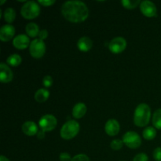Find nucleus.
I'll return each mask as SVG.
<instances>
[{"label":"nucleus","instance_id":"nucleus-22","mask_svg":"<svg viewBox=\"0 0 161 161\" xmlns=\"http://www.w3.org/2000/svg\"><path fill=\"white\" fill-rule=\"evenodd\" d=\"M153 124L156 128L161 130V108L156 110L153 116Z\"/></svg>","mask_w":161,"mask_h":161},{"label":"nucleus","instance_id":"nucleus-33","mask_svg":"<svg viewBox=\"0 0 161 161\" xmlns=\"http://www.w3.org/2000/svg\"><path fill=\"white\" fill-rule=\"evenodd\" d=\"M0 161H9V160H8L6 157H4V156H1V157H0Z\"/></svg>","mask_w":161,"mask_h":161},{"label":"nucleus","instance_id":"nucleus-17","mask_svg":"<svg viewBox=\"0 0 161 161\" xmlns=\"http://www.w3.org/2000/svg\"><path fill=\"white\" fill-rule=\"evenodd\" d=\"M49 96H50V92L48 90L45 89V88H41V89L38 90L35 94V99L37 102L42 103L49 98Z\"/></svg>","mask_w":161,"mask_h":161},{"label":"nucleus","instance_id":"nucleus-6","mask_svg":"<svg viewBox=\"0 0 161 161\" xmlns=\"http://www.w3.org/2000/svg\"><path fill=\"white\" fill-rule=\"evenodd\" d=\"M124 144L130 149H137L142 144V139L138 134L135 131H127L123 136Z\"/></svg>","mask_w":161,"mask_h":161},{"label":"nucleus","instance_id":"nucleus-27","mask_svg":"<svg viewBox=\"0 0 161 161\" xmlns=\"http://www.w3.org/2000/svg\"><path fill=\"white\" fill-rule=\"evenodd\" d=\"M149 158L146 153H138L134 158L133 161H148Z\"/></svg>","mask_w":161,"mask_h":161},{"label":"nucleus","instance_id":"nucleus-13","mask_svg":"<svg viewBox=\"0 0 161 161\" xmlns=\"http://www.w3.org/2000/svg\"><path fill=\"white\" fill-rule=\"evenodd\" d=\"M120 129L119 122L115 119H110L106 122L105 126V133L109 136H115L118 135Z\"/></svg>","mask_w":161,"mask_h":161},{"label":"nucleus","instance_id":"nucleus-11","mask_svg":"<svg viewBox=\"0 0 161 161\" xmlns=\"http://www.w3.org/2000/svg\"><path fill=\"white\" fill-rule=\"evenodd\" d=\"M15 28L11 25H3L0 29V39L3 42H8L14 38Z\"/></svg>","mask_w":161,"mask_h":161},{"label":"nucleus","instance_id":"nucleus-34","mask_svg":"<svg viewBox=\"0 0 161 161\" xmlns=\"http://www.w3.org/2000/svg\"><path fill=\"white\" fill-rule=\"evenodd\" d=\"M6 1H1V2H0V4L3 5V3H6Z\"/></svg>","mask_w":161,"mask_h":161},{"label":"nucleus","instance_id":"nucleus-14","mask_svg":"<svg viewBox=\"0 0 161 161\" xmlns=\"http://www.w3.org/2000/svg\"><path fill=\"white\" fill-rule=\"evenodd\" d=\"M22 130L24 134H25L28 136H33V135H37L38 131V126L33 121H27L22 125Z\"/></svg>","mask_w":161,"mask_h":161},{"label":"nucleus","instance_id":"nucleus-25","mask_svg":"<svg viewBox=\"0 0 161 161\" xmlns=\"http://www.w3.org/2000/svg\"><path fill=\"white\" fill-rule=\"evenodd\" d=\"M53 84V79L50 75H46L43 79H42V85L45 86L46 88H49L52 86Z\"/></svg>","mask_w":161,"mask_h":161},{"label":"nucleus","instance_id":"nucleus-24","mask_svg":"<svg viewBox=\"0 0 161 161\" xmlns=\"http://www.w3.org/2000/svg\"><path fill=\"white\" fill-rule=\"evenodd\" d=\"M124 145V144L123 140L114 139L111 142L110 146H111V148L113 149V150H119L120 149H122Z\"/></svg>","mask_w":161,"mask_h":161},{"label":"nucleus","instance_id":"nucleus-7","mask_svg":"<svg viewBox=\"0 0 161 161\" xmlns=\"http://www.w3.org/2000/svg\"><path fill=\"white\" fill-rule=\"evenodd\" d=\"M57 124H58V120L56 117L50 114L44 115L39 121V126L40 127L41 130H44L45 132L53 130L57 127Z\"/></svg>","mask_w":161,"mask_h":161},{"label":"nucleus","instance_id":"nucleus-9","mask_svg":"<svg viewBox=\"0 0 161 161\" xmlns=\"http://www.w3.org/2000/svg\"><path fill=\"white\" fill-rule=\"evenodd\" d=\"M140 9L142 14L147 17H156L157 14V9L153 2L145 0L140 4Z\"/></svg>","mask_w":161,"mask_h":161},{"label":"nucleus","instance_id":"nucleus-5","mask_svg":"<svg viewBox=\"0 0 161 161\" xmlns=\"http://www.w3.org/2000/svg\"><path fill=\"white\" fill-rule=\"evenodd\" d=\"M46 52V44L43 40L36 39L31 41L29 46V53L31 57L36 59L42 58Z\"/></svg>","mask_w":161,"mask_h":161},{"label":"nucleus","instance_id":"nucleus-32","mask_svg":"<svg viewBox=\"0 0 161 161\" xmlns=\"http://www.w3.org/2000/svg\"><path fill=\"white\" fill-rule=\"evenodd\" d=\"M37 138H39V139H43L44 138H45V136H46V135H45V131H44V130H39V131H38V133H37Z\"/></svg>","mask_w":161,"mask_h":161},{"label":"nucleus","instance_id":"nucleus-18","mask_svg":"<svg viewBox=\"0 0 161 161\" xmlns=\"http://www.w3.org/2000/svg\"><path fill=\"white\" fill-rule=\"evenodd\" d=\"M25 31L29 37L35 38L39 34V28L36 23H29L25 27Z\"/></svg>","mask_w":161,"mask_h":161},{"label":"nucleus","instance_id":"nucleus-26","mask_svg":"<svg viewBox=\"0 0 161 161\" xmlns=\"http://www.w3.org/2000/svg\"><path fill=\"white\" fill-rule=\"evenodd\" d=\"M72 161H90V159L88 156L85 155V154H78L72 157Z\"/></svg>","mask_w":161,"mask_h":161},{"label":"nucleus","instance_id":"nucleus-10","mask_svg":"<svg viewBox=\"0 0 161 161\" xmlns=\"http://www.w3.org/2000/svg\"><path fill=\"white\" fill-rule=\"evenodd\" d=\"M31 44L30 39L28 36L26 35H18L16 36L13 40V45L15 48L18 50H25L27 47H28Z\"/></svg>","mask_w":161,"mask_h":161},{"label":"nucleus","instance_id":"nucleus-15","mask_svg":"<svg viewBox=\"0 0 161 161\" xmlns=\"http://www.w3.org/2000/svg\"><path fill=\"white\" fill-rule=\"evenodd\" d=\"M78 49L82 52H88L93 47V42L89 37L83 36L79 39L77 42Z\"/></svg>","mask_w":161,"mask_h":161},{"label":"nucleus","instance_id":"nucleus-4","mask_svg":"<svg viewBox=\"0 0 161 161\" xmlns=\"http://www.w3.org/2000/svg\"><path fill=\"white\" fill-rule=\"evenodd\" d=\"M40 6L35 1H28L23 5L20 10L22 17L27 20L35 19L40 14Z\"/></svg>","mask_w":161,"mask_h":161},{"label":"nucleus","instance_id":"nucleus-20","mask_svg":"<svg viewBox=\"0 0 161 161\" xmlns=\"http://www.w3.org/2000/svg\"><path fill=\"white\" fill-rule=\"evenodd\" d=\"M21 57L19 54L14 53V54H11L8 57L7 60H6V63L9 65L13 66V67H17V66L20 65L21 64Z\"/></svg>","mask_w":161,"mask_h":161},{"label":"nucleus","instance_id":"nucleus-23","mask_svg":"<svg viewBox=\"0 0 161 161\" xmlns=\"http://www.w3.org/2000/svg\"><path fill=\"white\" fill-rule=\"evenodd\" d=\"M121 3L126 9H132L136 8L140 4V1L139 0H123Z\"/></svg>","mask_w":161,"mask_h":161},{"label":"nucleus","instance_id":"nucleus-8","mask_svg":"<svg viewBox=\"0 0 161 161\" xmlns=\"http://www.w3.org/2000/svg\"><path fill=\"white\" fill-rule=\"evenodd\" d=\"M126 47H127V41L121 36H118L113 39L108 44L109 50L113 53H122L125 50Z\"/></svg>","mask_w":161,"mask_h":161},{"label":"nucleus","instance_id":"nucleus-30","mask_svg":"<svg viewBox=\"0 0 161 161\" xmlns=\"http://www.w3.org/2000/svg\"><path fill=\"white\" fill-rule=\"evenodd\" d=\"M71 156L67 153H61L60 154V160L61 161H72Z\"/></svg>","mask_w":161,"mask_h":161},{"label":"nucleus","instance_id":"nucleus-28","mask_svg":"<svg viewBox=\"0 0 161 161\" xmlns=\"http://www.w3.org/2000/svg\"><path fill=\"white\" fill-rule=\"evenodd\" d=\"M38 3L43 6H46V7H48V6H51L52 5L54 4L55 1L54 0H39V1H38Z\"/></svg>","mask_w":161,"mask_h":161},{"label":"nucleus","instance_id":"nucleus-2","mask_svg":"<svg viewBox=\"0 0 161 161\" xmlns=\"http://www.w3.org/2000/svg\"><path fill=\"white\" fill-rule=\"evenodd\" d=\"M151 108L147 104L142 103L135 108L134 114V123L137 127H143L147 126L150 121Z\"/></svg>","mask_w":161,"mask_h":161},{"label":"nucleus","instance_id":"nucleus-16","mask_svg":"<svg viewBox=\"0 0 161 161\" xmlns=\"http://www.w3.org/2000/svg\"><path fill=\"white\" fill-rule=\"evenodd\" d=\"M86 110H87V108H86V105L84 103L80 102V103L76 104L73 107V109H72V116L75 119H80L83 116H84V115L86 113Z\"/></svg>","mask_w":161,"mask_h":161},{"label":"nucleus","instance_id":"nucleus-21","mask_svg":"<svg viewBox=\"0 0 161 161\" xmlns=\"http://www.w3.org/2000/svg\"><path fill=\"white\" fill-rule=\"evenodd\" d=\"M143 138L146 140H153L155 138L156 135H157V130L154 127H148L143 130Z\"/></svg>","mask_w":161,"mask_h":161},{"label":"nucleus","instance_id":"nucleus-31","mask_svg":"<svg viewBox=\"0 0 161 161\" xmlns=\"http://www.w3.org/2000/svg\"><path fill=\"white\" fill-rule=\"evenodd\" d=\"M39 39L41 40H45L47 37H48V31L46 29H42L39 31Z\"/></svg>","mask_w":161,"mask_h":161},{"label":"nucleus","instance_id":"nucleus-12","mask_svg":"<svg viewBox=\"0 0 161 161\" xmlns=\"http://www.w3.org/2000/svg\"><path fill=\"white\" fill-rule=\"evenodd\" d=\"M14 78V73L5 63L0 64V80L3 83H8L12 81Z\"/></svg>","mask_w":161,"mask_h":161},{"label":"nucleus","instance_id":"nucleus-19","mask_svg":"<svg viewBox=\"0 0 161 161\" xmlns=\"http://www.w3.org/2000/svg\"><path fill=\"white\" fill-rule=\"evenodd\" d=\"M3 18L5 21L10 25L16 18V11L13 8H6L3 13Z\"/></svg>","mask_w":161,"mask_h":161},{"label":"nucleus","instance_id":"nucleus-3","mask_svg":"<svg viewBox=\"0 0 161 161\" xmlns=\"http://www.w3.org/2000/svg\"><path fill=\"white\" fill-rule=\"evenodd\" d=\"M80 124L74 119L67 121L62 126L60 131L61 137L64 140H71L75 138L80 131Z\"/></svg>","mask_w":161,"mask_h":161},{"label":"nucleus","instance_id":"nucleus-1","mask_svg":"<svg viewBox=\"0 0 161 161\" xmlns=\"http://www.w3.org/2000/svg\"><path fill=\"white\" fill-rule=\"evenodd\" d=\"M63 17L72 23H80L89 17V9L86 5L81 1H68L61 6Z\"/></svg>","mask_w":161,"mask_h":161},{"label":"nucleus","instance_id":"nucleus-29","mask_svg":"<svg viewBox=\"0 0 161 161\" xmlns=\"http://www.w3.org/2000/svg\"><path fill=\"white\" fill-rule=\"evenodd\" d=\"M153 158L157 161H161V148L158 147L154 149Z\"/></svg>","mask_w":161,"mask_h":161}]
</instances>
